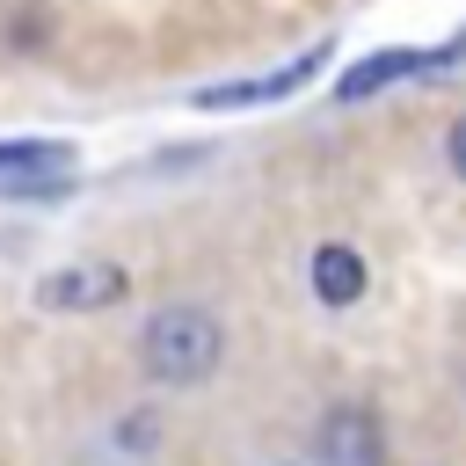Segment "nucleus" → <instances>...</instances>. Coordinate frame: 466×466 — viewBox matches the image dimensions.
Returning <instances> with one entry per match:
<instances>
[{
    "label": "nucleus",
    "instance_id": "1",
    "mask_svg": "<svg viewBox=\"0 0 466 466\" xmlns=\"http://www.w3.org/2000/svg\"><path fill=\"white\" fill-rule=\"evenodd\" d=\"M218 357H226V328L204 306H160L138 328V364L160 386H197L218 371Z\"/></svg>",
    "mask_w": 466,
    "mask_h": 466
},
{
    "label": "nucleus",
    "instance_id": "2",
    "mask_svg": "<svg viewBox=\"0 0 466 466\" xmlns=\"http://www.w3.org/2000/svg\"><path fill=\"white\" fill-rule=\"evenodd\" d=\"M328 58H335V51H328V44H313V51H299V58H291V66H277V73L197 87V109H255V102H284V95H299L306 80H320V66H328Z\"/></svg>",
    "mask_w": 466,
    "mask_h": 466
},
{
    "label": "nucleus",
    "instance_id": "3",
    "mask_svg": "<svg viewBox=\"0 0 466 466\" xmlns=\"http://www.w3.org/2000/svg\"><path fill=\"white\" fill-rule=\"evenodd\" d=\"M131 291V277L116 269V262H66V269H51L44 284H36V306L44 313H102V306H116Z\"/></svg>",
    "mask_w": 466,
    "mask_h": 466
},
{
    "label": "nucleus",
    "instance_id": "4",
    "mask_svg": "<svg viewBox=\"0 0 466 466\" xmlns=\"http://www.w3.org/2000/svg\"><path fill=\"white\" fill-rule=\"evenodd\" d=\"M313 459L320 466H386V430H379V415L371 408H328V422H320V437H313Z\"/></svg>",
    "mask_w": 466,
    "mask_h": 466
},
{
    "label": "nucleus",
    "instance_id": "5",
    "mask_svg": "<svg viewBox=\"0 0 466 466\" xmlns=\"http://www.w3.org/2000/svg\"><path fill=\"white\" fill-rule=\"evenodd\" d=\"M408 73H430V51L386 44V51H371V58H357V66L335 73V102H371L379 87H393V80H408Z\"/></svg>",
    "mask_w": 466,
    "mask_h": 466
},
{
    "label": "nucleus",
    "instance_id": "6",
    "mask_svg": "<svg viewBox=\"0 0 466 466\" xmlns=\"http://www.w3.org/2000/svg\"><path fill=\"white\" fill-rule=\"evenodd\" d=\"M313 299L320 306H357L364 299V255L350 240H320L313 248Z\"/></svg>",
    "mask_w": 466,
    "mask_h": 466
},
{
    "label": "nucleus",
    "instance_id": "7",
    "mask_svg": "<svg viewBox=\"0 0 466 466\" xmlns=\"http://www.w3.org/2000/svg\"><path fill=\"white\" fill-rule=\"evenodd\" d=\"M58 167H73V146H58V138H0V182L58 175Z\"/></svg>",
    "mask_w": 466,
    "mask_h": 466
},
{
    "label": "nucleus",
    "instance_id": "8",
    "mask_svg": "<svg viewBox=\"0 0 466 466\" xmlns=\"http://www.w3.org/2000/svg\"><path fill=\"white\" fill-rule=\"evenodd\" d=\"M444 160H451V175L466 182V116H459V124L444 131Z\"/></svg>",
    "mask_w": 466,
    "mask_h": 466
}]
</instances>
